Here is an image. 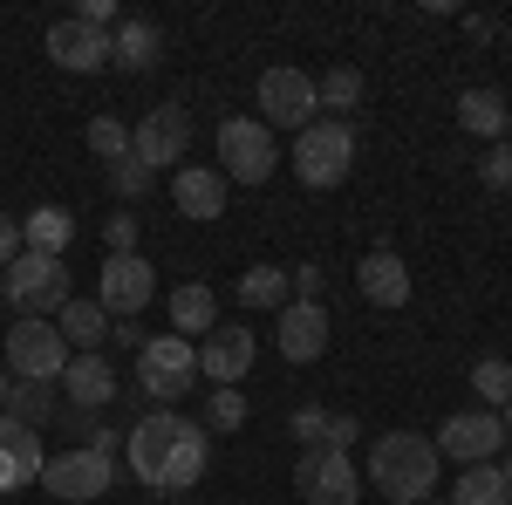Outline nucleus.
<instances>
[{
	"mask_svg": "<svg viewBox=\"0 0 512 505\" xmlns=\"http://www.w3.org/2000/svg\"><path fill=\"white\" fill-rule=\"evenodd\" d=\"M355 287H362V301H376V308H403V301H410V267L396 260L390 246H376V253H362Z\"/></svg>",
	"mask_w": 512,
	"mask_h": 505,
	"instance_id": "obj_20",
	"label": "nucleus"
},
{
	"mask_svg": "<svg viewBox=\"0 0 512 505\" xmlns=\"http://www.w3.org/2000/svg\"><path fill=\"white\" fill-rule=\"evenodd\" d=\"M41 485H48L55 499H69V505H89V499H103V492H117V458L96 451V444L55 451V458L41 465Z\"/></svg>",
	"mask_w": 512,
	"mask_h": 505,
	"instance_id": "obj_8",
	"label": "nucleus"
},
{
	"mask_svg": "<svg viewBox=\"0 0 512 505\" xmlns=\"http://www.w3.org/2000/svg\"><path fill=\"white\" fill-rule=\"evenodd\" d=\"M451 505H512V485L499 465H465V478L451 485Z\"/></svg>",
	"mask_w": 512,
	"mask_h": 505,
	"instance_id": "obj_27",
	"label": "nucleus"
},
{
	"mask_svg": "<svg viewBox=\"0 0 512 505\" xmlns=\"http://www.w3.org/2000/svg\"><path fill=\"white\" fill-rule=\"evenodd\" d=\"M151 294H158V267L144 260V253H103V273H96V301L103 314H144L151 308Z\"/></svg>",
	"mask_w": 512,
	"mask_h": 505,
	"instance_id": "obj_10",
	"label": "nucleus"
},
{
	"mask_svg": "<svg viewBox=\"0 0 512 505\" xmlns=\"http://www.w3.org/2000/svg\"><path fill=\"white\" fill-rule=\"evenodd\" d=\"M274 349L287 362H315L328 355V301H287L274 314Z\"/></svg>",
	"mask_w": 512,
	"mask_h": 505,
	"instance_id": "obj_15",
	"label": "nucleus"
},
{
	"mask_svg": "<svg viewBox=\"0 0 512 505\" xmlns=\"http://www.w3.org/2000/svg\"><path fill=\"white\" fill-rule=\"evenodd\" d=\"M55 328H62L69 355H103V342H110V314H103V301H69V308L55 314Z\"/></svg>",
	"mask_w": 512,
	"mask_h": 505,
	"instance_id": "obj_24",
	"label": "nucleus"
},
{
	"mask_svg": "<svg viewBox=\"0 0 512 505\" xmlns=\"http://www.w3.org/2000/svg\"><path fill=\"white\" fill-rule=\"evenodd\" d=\"M253 355H260L253 328H233V321H219V328L198 342V376H205L212 389H239V376L253 369Z\"/></svg>",
	"mask_w": 512,
	"mask_h": 505,
	"instance_id": "obj_14",
	"label": "nucleus"
},
{
	"mask_svg": "<svg viewBox=\"0 0 512 505\" xmlns=\"http://www.w3.org/2000/svg\"><path fill=\"white\" fill-rule=\"evenodd\" d=\"M0 301H7V287H0Z\"/></svg>",
	"mask_w": 512,
	"mask_h": 505,
	"instance_id": "obj_45",
	"label": "nucleus"
},
{
	"mask_svg": "<svg viewBox=\"0 0 512 505\" xmlns=\"http://www.w3.org/2000/svg\"><path fill=\"white\" fill-rule=\"evenodd\" d=\"M48 55H55V69L89 76V69H103V62H110V35L69 14V21H55V28H48Z\"/></svg>",
	"mask_w": 512,
	"mask_h": 505,
	"instance_id": "obj_16",
	"label": "nucleus"
},
{
	"mask_svg": "<svg viewBox=\"0 0 512 505\" xmlns=\"http://www.w3.org/2000/svg\"><path fill=\"white\" fill-rule=\"evenodd\" d=\"M294 280V301H321V267H287Z\"/></svg>",
	"mask_w": 512,
	"mask_h": 505,
	"instance_id": "obj_38",
	"label": "nucleus"
},
{
	"mask_svg": "<svg viewBox=\"0 0 512 505\" xmlns=\"http://www.w3.org/2000/svg\"><path fill=\"white\" fill-rule=\"evenodd\" d=\"M499 451H506V417L499 410H458L437 430V458H451V465H499Z\"/></svg>",
	"mask_w": 512,
	"mask_h": 505,
	"instance_id": "obj_9",
	"label": "nucleus"
},
{
	"mask_svg": "<svg viewBox=\"0 0 512 505\" xmlns=\"http://www.w3.org/2000/svg\"><path fill=\"white\" fill-rule=\"evenodd\" d=\"M499 471H506V485H512V444H506V451H499Z\"/></svg>",
	"mask_w": 512,
	"mask_h": 505,
	"instance_id": "obj_40",
	"label": "nucleus"
},
{
	"mask_svg": "<svg viewBox=\"0 0 512 505\" xmlns=\"http://www.w3.org/2000/svg\"><path fill=\"white\" fill-rule=\"evenodd\" d=\"M185 151H192V117H185V103H158V110H144V123L130 130V157L151 164V171L185 164Z\"/></svg>",
	"mask_w": 512,
	"mask_h": 505,
	"instance_id": "obj_13",
	"label": "nucleus"
},
{
	"mask_svg": "<svg viewBox=\"0 0 512 505\" xmlns=\"http://www.w3.org/2000/svg\"><path fill=\"white\" fill-rule=\"evenodd\" d=\"M117 369H110V355H69V369H62V396H69V410H110L117 403Z\"/></svg>",
	"mask_w": 512,
	"mask_h": 505,
	"instance_id": "obj_17",
	"label": "nucleus"
},
{
	"mask_svg": "<svg viewBox=\"0 0 512 505\" xmlns=\"http://www.w3.org/2000/svg\"><path fill=\"white\" fill-rule=\"evenodd\" d=\"M48 410H55V383H14V389H7V410H0V417H14V424L41 430V424H48Z\"/></svg>",
	"mask_w": 512,
	"mask_h": 505,
	"instance_id": "obj_29",
	"label": "nucleus"
},
{
	"mask_svg": "<svg viewBox=\"0 0 512 505\" xmlns=\"http://www.w3.org/2000/svg\"><path fill=\"white\" fill-rule=\"evenodd\" d=\"M41 430L14 424V417H0V492H21V485H35L41 478Z\"/></svg>",
	"mask_w": 512,
	"mask_h": 505,
	"instance_id": "obj_18",
	"label": "nucleus"
},
{
	"mask_svg": "<svg viewBox=\"0 0 512 505\" xmlns=\"http://www.w3.org/2000/svg\"><path fill=\"white\" fill-rule=\"evenodd\" d=\"M287 430H294V437L315 451V444H328V410H321V403H301V410L287 417Z\"/></svg>",
	"mask_w": 512,
	"mask_h": 505,
	"instance_id": "obj_35",
	"label": "nucleus"
},
{
	"mask_svg": "<svg viewBox=\"0 0 512 505\" xmlns=\"http://www.w3.org/2000/svg\"><path fill=\"white\" fill-rule=\"evenodd\" d=\"M226 178H219V164H185L178 178H171V198H178V212L185 219H226Z\"/></svg>",
	"mask_w": 512,
	"mask_h": 505,
	"instance_id": "obj_19",
	"label": "nucleus"
},
{
	"mask_svg": "<svg viewBox=\"0 0 512 505\" xmlns=\"http://www.w3.org/2000/svg\"><path fill=\"white\" fill-rule=\"evenodd\" d=\"M506 144H512V123H506Z\"/></svg>",
	"mask_w": 512,
	"mask_h": 505,
	"instance_id": "obj_44",
	"label": "nucleus"
},
{
	"mask_svg": "<svg viewBox=\"0 0 512 505\" xmlns=\"http://www.w3.org/2000/svg\"><path fill=\"white\" fill-rule=\"evenodd\" d=\"M219 328V294L205 287V280H185V287H171V335H185V342H205Z\"/></svg>",
	"mask_w": 512,
	"mask_h": 505,
	"instance_id": "obj_21",
	"label": "nucleus"
},
{
	"mask_svg": "<svg viewBox=\"0 0 512 505\" xmlns=\"http://www.w3.org/2000/svg\"><path fill=\"white\" fill-rule=\"evenodd\" d=\"M151 185H158L151 164H137V157H117V164H110V192H117V198H144Z\"/></svg>",
	"mask_w": 512,
	"mask_h": 505,
	"instance_id": "obj_32",
	"label": "nucleus"
},
{
	"mask_svg": "<svg viewBox=\"0 0 512 505\" xmlns=\"http://www.w3.org/2000/svg\"><path fill=\"white\" fill-rule=\"evenodd\" d=\"M7 389H14V383H7V362H0V410H7Z\"/></svg>",
	"mask_w": 512,
	"mask_h": 505,
	"instance_id": "obj_41",
	"label": "nucleus"
},
{
	"mask_svg": "<svg viewBox=\"0 0 512 505\" xmlns=\"http://www.w3.org/2000/svg\"><path fill=\"white\" fill-rule=\"evenodd\" d=\"M294 301V280H287V267H246L239 273V308H287Z\"/></svg>",
	"mask_w": 512,
	"mask_h": 505,
	"instance_id": "obj_26",
	"label": "nucleus"
},
{
	"mask_svg": "<svg viewBox=\"0 0 512 505\" xmlns=\"http://www.w3.org/2000/svg\"><path fill=\"white\" fill-rule=\"evenodd\" d=\"M424 505H451V499H424Z\"/></svg>",
	"mask_w": 512,
	"mask_h": 505,
	"instance_id": "obj_43",
	"label": "nucleus"
},
{
	"mask_svg": "<svg viewBox=\"0 0 512 505\" xmlns=\"http://www.w3.org/2000/svg\"><path fill=\"white\" fill-rule=\"evenodd\" d=\"M7 376H21V383H62V369H69V342H62V328L55 321H35V314H21L14 328H7Z\"/></svg>",
	"mask_w": 512,
	"mask_h": 505,
	"instance_id": "obj_5",
	"label": "nucleus"
},
{
	"mask_svg": "<svg viewBox=\"0 0 512 505\" xmlns=\"http://www.w3.org/2000/svg\"><path fill=\"white\" fill-rule=\"evenodd\" d=\"M478 185L485 192H512V144H492V151L478 157Z\"/></svg>",
	"mask_w": 512,
	"mask_h": 505,
	"instance_id": "obj_34",
	"label": "nucleus"
},
{
	"mask_svg": "<svg viewBox=\"0 0 512 505\" xmlns=\"http://www.w3.org/2000/svg\"><path fill=\"white\" fill-rule=\"evenodd\" d=\"M198 376V342H185V335H151L144 349H137V389L158 403V410H171L185 389H192Z\"/></svg>",
	"mask_w": 512,
	"mask_h": 505,
	"instance_id": "obj_7",
	"label": "nucleus"
},
{
	"mask_svg": "<svg viewBox=\"0 0 512 505\" xmlns=\"http://www.w3.org/2000/svg\"><path fill=\"white\" fill-rule=\"evenodd\" d=\"M205 465H212L205 424L178 417V410L137 417V430H130V471H137L151 492H192L198 478H205Z\"/></svg>",
	"mask_w": 512,
	"mask_h": 505,
	"instance_id": "obj_1",
	"label": "nucleus"
},
{
	"mask_svg": "<svg viewBox=\"0 0 512 505\" xmlns=\"http://www.w3.org/2000/svg\"><path fill=\"white\" fill-rule=\"evenodd\" d=\"M294 485H301V499L308 505H355L362 499V471H355L349 451H301V465H294Z\"/></svg>",
	"mask_w": 512,
	"mask_h": 505,
	"instance_id": "obj_11",
	"label": "nucleus"
},
{
	"mask_svg": "<svg viewBox=\"0 0 512 505\" xmlns=\"http://www.w3.org/2000/svg\"><path fill=\"white\" fill-rule=\"evenodd\" d=\"M0 287H7V308L14 314H35V321H55V314L69 308L76 294H69V267L62 260H48V253H28L21 246V260L0 273Z\"/></svg>",
	"mask_w": 512,
	"mask_h": 505,
	"instance_id": "obj_4",
	"label": "nucleus"
},
{
	"mask_svg": "<svg viewBox=\"0 0 512 505\" xmlns=\"http://www.w3.org/2000/svg\"><path fill=\"white\" fill-rule=\"evenodd\" d=\"M506 444H512V410H506Z\"/></svg>",
	"mask_w": 512,
	"mask_h": 505,
	"instance_id": "obj_42",
	"label": "nucleus"
},
{
	"mask_svg": "<svg viewBox=\"0 0 512 505\" xmlns=\"http://www.w3.org/2000/svg\"><path fill=\"white\" fill-rule=\"evenodd\" d=\"M14 260H21V219H7V212H0V273L14 267Z\"/></svg>",
	"mask_w": 512,
	"mask_h": 505,
	"instance_id": "obj_37",
	"label": "nucleus"
},
{
	"mask_svg": "<svg viewBox=\"0 0 512 505\" xmlns=\"http://www.w3.org/2000/svg\"><path fill=\"white\" fill-rule=\"evenodd\" d=\"M274 164H280L274 130L260 117H226L219 123V178H226V185H267Z\"/></svg>",
	"mask_w": 512,
	"mask_h": 505,
	"instance_id": "obj_6",
	"label": "nucleus"
},
{
	"mask_svg": "<svg viewBox=\"0 0 512 505\" xmlns=\"http://www.w3.org/2000/svg\"><path fill=\"white\" fill-rule=\"evenodd\" d=\"M89 151L103 157V164L130 157V123H117V117H96V123H89Z\"/></svg>",
	"mask_w": 512,
	"mask_h": 505,
	"instance_id": "obj_31",
	"label": "nucleus"
},
{
	"mask_svg": "<svg viewBox=\"0 0 512 505\" xmlns=\"http://www.w3.org/2000/svg\"><path fill=\"white\" fill-rule=\"evenodd\" d=\"M205 424H212V430H239V424H246V396H239V389H212Z\"/></svg>",
	"mask_w": 512,
	"mask_h": 505,
	"instance_id": "obj_33",
	"label": "nucleus"
},
{
	"mask_svg": "<svg viewBox=\"0 0 512 505\" xmlns=\"http://www.w3.org/2000/svg\"><path fill=\"white\" fill-rule=\"evenodd\" d=\"M69 239H76V212H69V205H35V212L21 219V246H28V253L62 260V253H69Z\"/></svg>",
	"mask_w": 512,
	"mask_h": 505,
	"instance_id": "obj_23",
	"label": "nucleus"
},
{
	"mask_svg": "<svg viewBox=\"0 0 512 505\" xmlns=\"http://www.w3.org/2000/svg\"><path fill=\"white\" fill-rule=\"evenodd\" d=\"M294 178L308 185V192H335L342 178L355 171V130L342 117H315L301 137H294Z\"/></svg>",
	"mask_w": 512,
	"mask_h": 505,
	"instance_id": "obj_3",
	"label": "nucleus"
},
{
	"mask_svg": "<svg viewBox=\"0 0 512 505\" xmlns=\"http://www.w3.org/2000/svg\"><path fill=\"white\" fill-rule=\"evenodd\" d=\"M458 123H465L472 137H485V144H506L512 103L499 96V89H465V96H458Z\"/></svg>",
	"mask_w": 512,
	"mask_h": 505,
	"instance_id": "obj_25",
	"label": "nucleus"
},
{
	"mask_svg": "<svg viewBox=\"0 0 512 505\" xmlns=\"http://www.w3.org/2000/svg\"><path fill=\"white\" fill-rule=\"evenodd\" d=\"M158 55H164V28H158V21H117V35H110V62H117L123 76L158 69Z\"/></svg>",
	"mask_w": 512,
	"mask_h": 505,
	"instance_id": "obj_22",
	"label": "nucleus"
},
{
	"mask_svg": "<svg viewBox=\"0 0 512 505\" xmlns=\"http://www.w3.org/2000/svg\"><path fill=\"white\" fill-rule=\"evenodd\" d=\"M437 471H444V458H437L431 437H417V430H383V437L369 444V485L390 505L437 499Z\"/></svg>",
	"mask_w": 512,
	"mask_h": 505,
	"instance_id": "obj_2",
	"label": "nucleus"
},
{
	"mask_svg": "<svg viewBox=\"0 0 512 505\" xmlns=\"http://www.w3.org/2000/svg\"><path fill=\"white\" fill-rule=\"evenodd\" d=\"M472 389H478V403H485V410H499V417H506V410H512V362H506V355L472 362Z\"/></svg>",
	"mask_w": 512,
	"mask_h": 505,
	"instance_id": "obj_28",
	"label": "nucleus"
},
{
	"mask_svg": "<svg viewBox=\"0 0 512 505\" xmlns=\"http://www.w3.org/2000/svg\"><path fill=\"white\" fill-rule=\"evenodd\" d=\"M321 110H355L362 103V69H328V76L315 82Z\"/></svg>",
	"mask_w": 512,
	"mask_h": 505,
	"instance_id": "obj_30",
	"label": "nucleus"
},
{
	"mask_svg": "<svg viewBox=\"0 0 512 505\" xmlns=\"http://www.w3.org/2000/svg\"><path fill=\"white\" fill-rule=\"evenodd\" d=\"M321 110V96H315V76H301V69H267L260 76V123L267 130H308Z\"/></svg>",
	"mask_w": 512,
	"mask_h": 505,
	"instance_id": "obj_12",
	"label": "nucleus"
},
{
	"mask_svg": "<svg viewBox=\"0 0 512 505\" xmlns=\"http://www.w3.org/2000/svg\"><path fill=\"white\" fill-rule=\"evenodd\" d=\"M103 239H110V253H137V219H130V212H117V219L103 226Z\"/></svg>",
	"mask_w": 512,
	"mask_h": 505,
	"instance_id": "obj_36",
	"label": "nucleus"
},
{
	"mask_svg": "<svg viewBox=\"0 0 512 505\" xmlns=\"http://www.w3.org/2000/svg\"><path fill=\"white\" fill-rule=\"evenodd\" d=\"M355 444V417H328V451H349Z\"/></svg>",
	"mask_w": 512,
	"mask_h": 505,
	"instance_id": "obj_39",
	"label": "nucleus"
}]
</instances>
